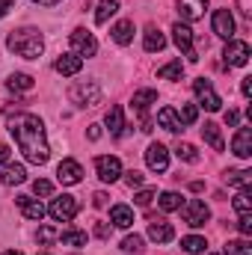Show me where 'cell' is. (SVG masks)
<instances>
[{
	"instance_id": "obj_5",
	"label": "cell",
	"mask_w": 252,
	"mask_h": 255,
	"mask_svg": "<svg viewBox=\"0 0 252 255\" xmlns=\"http://www.w3.org/2000/svg\"><path fill=\"white\" fill-rule=\"evenodd\" d=\"M77 211H80V205H77V199L68 196V193L57 196V199L51 202V208H48V214H51L57 223H71V220L77 217Z\"/></svg>"
},
{
	"instance_id": "obj_13",
	"label": "cell",
	"mask_w": 252,
	"mask_h": 255,
	"mask_svg": "<svg viewBox=\"0 0 252 255\" xmlns=\"http://www.w3.org/2000/svg\"><path fill=\"white\" fill-rule=\"evenodd\" d=\"M214 33L223 36L226 42L235 39V18H232L229 9H217V12H214Z\"/></svg>"
},
{
	"instance_id": "obj_12",
	"label": "cell",
	"mask_w": 252,
	"mask_h": 255,
	"mask_svg": "<svg viewBox=\"0 0 252 255\" xmlns=\"http://www.w3.org/2000/svg\"><path fill=\"white\" fill-rule=\"evenodd\" d=\"M80 178H83V166H80L77 160H63V163L57 166V181H60L63 187L80 184Z\"/></svg>"
},
{
	"instance_id": "obj_25",
	"label": "cell",
	"mask_w": 252,
	"mask_h": 255,
	"mask_svg": "<svg viewBox=\"0 0 252 255\" xmlns=\"http://www.w3.org/2000/svg\"><path fill=\"white\" fill-rule=\"evenodd\" d=\"M133 33H136V30H133V21H119V24L110 30V36H113L116 45H130V42H133Z\"/></svg>"
},
{
	"instance_id": "obj_49",
	"label": "cell",
	"mask_w": 252,
	"mask_h": 255,
	"mask_svg": "<svg viewBox=\"0 0 252 255\" xmlns=\"http://www.w3.org/2000/svg\"><path fill=\"white\" fill-rule=\"evenodd\" d=\"M107 193H95V208H107Z\"/></svg>"
},
{
	"instance_id": "obj_18",
	"label": "cell",
	"mask_w": 252,
	"mask_h": 255,
	"mask_svg": "<svg viewBox=\"0 0 252 255\" xmlns=\"http://www.w3.org/2000/svg\"><path fill=\"white\" fill-rule=\"evenodd\" d=\"M142 45H145V51H148V54H157V51H163V48H166V36H163L154 24H148V27H145V33H142Z\"/></svg>"
},
{
	"instance_id": "obj_24",
	"label": "cell",
	"mask_w": 252,
	"mask_h": 255,
	"mask_svg": "<svg viewBox=\"0 0 252 255\" xmlns=\"http://www.w3.org/2000/svg\"><path fill=\"white\" fill-rule=\"evenodd\" d=\"M202 136H205V142H208L214 151H223V148H226V139H223V133H220V125L205 122V128H202Z\"/></svg>"
},
{
	"instance_id": "obj_39",
	"label": "cell",
	"mask_w": 252,
	"mask_h": 255,
	"mask_svg": "<svg viewBox=\"0 0 252 255\" xmlns=\"http://www.w3.org/2000/svg\"><path fill=\"white\" fill-rule=\"evenodd\" d=\"M122 253H142V238L139 235H127L125 241H122Z\"/></svg>"
},
{
	"instance_id": "obj_26",
	"label": "cell",
	"mask_w": 252,
	"mask_h": 255,
	"mask_svg": "<svg viewBox=\"0 0 252 255\" xmlns=\"http://www.w3.org/2000/svg\"><path fill=\"white\" fill-rule=\"evenodd\" d=\"M226 184H229V187L247 190V187L252 184V172L250 169H229V172H226Z\"/></svg>"
},
{
	"instance_id": "obj_1",
	"label": "cell",
	"mask_w": 252,
	"mask_h": 255,
	"mask_svg": "<svg viewBox=\"0 0 252 255\" xmlns=\"http://www.w3.org/2000/svg\"><path fill=\"white\" fill-rule=\"evenodd\" d=\"M9 133L15 136L18 142V151L24 154V160L42 166L48 163L51 157V148H48V136H45V122L33 113H18L9 119Z\"/></svg>"
},
{
	"instance_id": "obj_38",
	"label": "cell",
	"mask_w": 252,
	"mask_h": 255,
	"mask_svg": "<svg viewBox=\"0 0 252 255\" xmlns=\"http://www.w3.org/2000/svg\"><path fill=\"white\" fill-rule=\"evenodd\" d=\"M178 119H181V125H193V122L199 119V107H196V104H181Z\"/></svg>"
},
{
	"instance_id": "obj_41",
	"label": "cell",
	"mask_w": 252,
	"mask_h": 255,
	"mask_svg": "<svg viewBox=\"0 0 252 255\" xmlns=\"http://www.w3.org/2000/svg\"><path fill=\"white\" fill-rule=\"evenodd\" d=\"M33 193H36V196H51V193H54V184H51L48 178H36V181H33Z\"/></svg>"
},
{
	"instance_id": "obj_6",
	"label": "cell",
	"mask_w": 252,
	"mask_h": 255,
	"mask_svg": "<svg viewBox=\"0 0 252 255\" xmlns=\"http://www.w3.org/2000/svg\"><path fill=\"white\" fill-rule=\"evenodd\" d=\"M68 42H71V54H77L80 60L98 54V42H95V36H92L89 30H83V27H77V30L68 36Z\"/></svg>"
},
{
	"instance_id": "obj_32",
	"label": "cell",
	"mask_w": 252,
	"mask_h": 255,
	"mask_svg": "<svg viewBox=\"0 0 252 255\" xmlns=\"http://www.w3.org/2000/svg\"><path fill=\"white\" fill-rule=\"evenodd\" d=\"M181 193H175V190H166V193H160V199H157V205H160V211H178L181 208Z\"/></svg>"
},
{
	"instance_id": "obj_29",
	"label": "cell",
	"mask_w": 252,
	"mask_h": 255,
	"mask_svg": "<svg viewBox=\"0 0 252 255\" xmlns=\"http://www.w3.org/2000/svg\"><path fill=\"white\" fill-rule=\"evenodd\" d=\"M6 89L9 92H30L33 89V77L30 74H9V80H6Z\"/></svg>"
},
{
	"instance_id": "obj_8",
	"label": "cell",
	"mask_w": 252,
	"mask_h": 255,
	"mask_svg": "<svg viewBox=\"0 0 252 255\" xmlns=\"http://www.w3.org/2000/svg\"><path fill=\"white\" fill-rule=\"evenodd\" d=\"M193 92H196V98H199V104L208 110V113H217L220 107H223V98L214 92V86H211V80H205V77H199V80H193Z\"/></svg>"
},
{
	"instance_id": "obj_54",
	"label": "cell",
	"mask_w": 252,
	"mask_h": 255,
	"mask_svg": "<svg viewBox=\"0 0 252 255\" xmlns=\"http://www.w3.org/2000/svg\"><path fill=\"white\" fill-rule=\"evenodd\" d=\"M42 255H51V253H42Z\"/></svg>"
},
{
	"instance_id": "obj_35",
	"label": "cell",
	"mask_w": 252,
	"mask_h": 255,
	"mask_svg": "<svg viewBox=\"0 0 252 255\" xmlns=\"http://www.w3.org/2000/svg\"><path fill=\"white\" fill-rule=\"evenodd\" d=\"M175 154H178L184 163H199V151H196L193 142H178V145H175Z\"/></svg>"
},
{
	"instance_id": "obj_40",
	"label": "cell",
	"mask_w": 252,
	"mask_h": 255,
	"mask_svg": "<svg viewBox=\"0 0 252 255\" xmlns=\"http://www.w3.org/2000/svg\"><path fill=\"white\" fill-rule=\"evenodd\" d=\"M154 196H157V190H154V187H142V190L133 196V202H136L139 208H145V205H151V199H154Z\"/></svg>"
},
{
	"instance_id": "obj_2",
	"label": "cell",
	"mask_w": 252,
	"mask_h": 255,
	"mask_svg": "<svg viewBox=\"0 0 252 255\" xmlns=\"http://www.w3.org/2000/svg\"><path fill=\"white\" fill-rule=\"evenodd\" d=\"M6 48L12 54H18L21 60H39L45 51V39L36 27H21V30L6 36Z\"/></svg>"
},
{
	"instance_id": "obj_46",
	"label": "cell",
	"mask_w": 252,
	"mask_h": 255,
	"mask_svg": "<svg viewBox=\"0 0 252 255\" xmlns=\"http://www.w3.org/2000/svg\"><path fill=\"white\" fill-rule=\"evenodd\" d=\"M241 92H244V98H252V77L241 80Z\"/></svg>"
},
{
	"instance_id": "obj_55",
	"label": "cell",
	"mask_w": 252,
	"mask_h": 255,
	"mask_svg": "<svg viewBox=\"0 0 252 255\" xmlns=\"http://www.w3.org/2000/svg\"><path fill=\"white\" fill-rule=\"evenodd\" d=\"M214 255H217V253H214Z\"/></svg>"
},
{
	"instance_id": "obj_28",
	"label": "cell",
	"mask_w": 252,
	"mask_h": 255,
	"mask_svg": "<svg viewBox=\"0 0 252 255\" xmlns=\"http://www.w3.org/2000/svg\"><path fill=\"white\" fill-rule=\"evenodd\" d=\"M107 128H110V133H116V136H122L125 133V113H122V107H110V113H107Z\"/></svg>"
},
{
	"instance_id": "obj_17",
	"label": "cell",
	"mask_w": 252,
	"mask_h": 255,
	"mask_svg": "<svg viewBox=\"0 0 252 255\" xmlns=\"http://www.w3.org/2000/svg\"><path fill=\"white\" fill-rule=\"evenodd\" d=\"M0 181H3L6 187L24 184V181H27V169H24L21 163H3V169H0Z\"/></svg>"
},
{
	"instance_id": "obj_27",
	"label": "cell",
	"mask_w": 252,
	"mask_h": 255,
	"mask_svg": "<svg viewBox=\"0 0 252 255\" xmlns=\"http://www.w3.org/2000/svg\"><path fill=\"white\" fill-rule=\"evenodd\" d=\"M60 241H63L65 247L83 250V247H86V241H89V235H86V232H80V229H65V232H60Z\"/></svg>"
},
{
	"instance_id": "obj_50",
	"label": "cell",
	"mask_w": 252,
	"mask_h": 255,
	"mask_svg": "<svg viewBox=\"0 0 252 255\" xmlns=\"http://www.w3.org/2000/svg\"><path fill=\"white\" fill-rule=\"evenodd\" d=\"M12 6H15V0H0V18H3V15H9V9H12Z\"/></svg>"
},
{
	"instance_id": "obj_52",
	"label": "cell",
	"mask_w": 252,
	"mask_h": 255,
	"mask_svg": "<svg viewBox=\"0 0 252 255\" xmlns=\"http://www.w3.org/2000/svg\"><path fill=\"white\" fill-rule=\"evenodd\" d=\"M33 3H39V6H57L60 0H33Z\"/></svg>"
},
{
	"instance_id": "obj_16",
	"label": "cell",
	"mask_w": 252,
	"mask_h": 255,
	"mask_svg": "<svg viewBox=\"0 0 252 255\" xmlns=\"http://www.w3.org/2000/svg\"><path fill=\"white\" fill-rule=\"evenodd\" d=\"M232 151L238 154V157H252V130L250 128H238V133H235V139H232Z\"/></svg>"
},
{
	"instance_id": "obj_34",
	"label": "cell",
	"mask_w": 252,
	"mask_h": 255,
	"mask_svg": "<svg viewBox=\"0 0 252 255\" xmlns=\"http://www.w3.org/2000/svg\"><path fill=\"white\" fill-rule=\"evenodd\" d=\"M223 255H252V244L250 241H229L226 247H223Z\"/></svg>"
},
{
	"instance_id": "obj_9",
	"label": "cell",
	"mask_w": 252,
	"mask_h": 255,
	"mask_svg": "<svg viewBox=\"0 0 252 255\" xmlns=\"http://www.w3.org/2000/svg\"><path fill=\"white\" fill-rule=\"evenodd\" d=\"M95 172L104 184H113L122 178V160L113 154H101V157H95Z\"/></svg>"
},
{
	"instance_id": "obj_4",
	"label": "cell",
	"mask_w": 252,
	"mask_h": 255,
	"mask_svg": "<svg viewBox=\"0 0 252 255\" xmlns=\"http://www.w3.org/2000/svg\"><path fill=\"white\" fill-rule=\"evenodd\" d=\"M68 101L71 104H77V107H95L98 101H101V86L98 83H74L71 89H68Z\"/></svg>"
},
{
	"instance_id": "obj_15",
	"label": "cell",
	"mask_w": 252,
	"mask_h": 255,
	"mask_svg": "<svg viewBox=\"0 0 252 255\" xmlns=\"http://www.w3.org/2000/svg\"><path fill=\"white\" fill-rule=\"evenodd\" d=\"M205 9H208V0H178V15H181L184 24L187 21H199L205 15Z\"/></svg>"
},
{
	"instance_id": "obj_47",
	"label": "cell",
	"mask_w": 252,
	"mask_h": 255,
	"mask_svg": "<svg viewBox=\"0 0 252 255\" xmlns=\"http://www.w3.org/2000/svg\"><path fill=\"white\" fill-rule=\"evenodd\" d=\"M238 122H241V113H238V110H229V113H226V125H238Z\"/></svg>"
},
{
	"instance_id": "obj_30",
	"label": "cell",
	"mask_w": 252,
	"mask_h": 255,
	"mask_svg": "<svg viewBox=\"0 0 252 255\" xmlns=\"http://www.w3.org/2000/svg\"><path fill=\"white\" fill-rule=\"evenodd\" d=\"M157 77H160V80H181V77H184V63H181V60H172V63L160 65V68H157Z\"/></svg>"
},
{
	"instance_id": "obj_20",
	"label": "cell",
	"mask_w": 252,
	"mask_h": 255,
	"mask_svg": "<svg viewBox=\"0 0 252 255\" xmlns=\"http://www.w3.org/2000/svg\"><path fill=\"white\" fill-rule=\"evenodd\" d=\"M54 68H57L63 77H74V74H80V68H83V60H80L77 54H63V57L54 63Z\"/></svg>"
},
{
	"instance_id": "obj_3",
	"label": "cell",
	"mask_w": 252,
	"mask_h": 255,
	"mask_svg": "<svg viewBox=\"0 0 252 255\" xmlns=\"http://www.w3.org/2000/svg\"><path fill=\"white\" fill-rule=\"evenodd\" d=\"M181 217H184V223H187L190 229H202L208 220H211V208L202 202V199H187V202H181Z\"/></svg>"
},
{
	"instance_id": "obj_14",
	"label": "cell",
	"mask_w": 252,
	"mask_h": 255,
	"mask_svg": "<svg viewBox=\"0 0 252 255\" xmlns=\"http://www.w3.org/2000/svg\"><path fill=\"white\" fill-rule=\"evenodd\" d=\"M15 205H18V211L27 217V220H42L48 211H45V205L39 202V199H33V196H15Z\"/></svg>"
},
{
	"instance_id": "obj_36",
	"label": "cell",
	"mask_w": 252,
	"mask_h": 255,
	"mask_svg": "<svg viewBox=\"0 0 252 255\" xmlns=\"http://www.w3.org/2000/svg\"><path fill=\"white\" fill-rule=\"evenodd\" d=\"M232 205H235V211H238V214H250V211H252V193H250V187L238 193Z\"/></svg>"
},
{
	"instance_id": "obj_19",
	"label": "cell",
	"mask_w": 252,
	"mask_h": 255,
	"mask_svg": "<svg viewBox=\"0 0 252 255\" xmlns=\"http://www.w3.org/2000/svg\"><path fill=\"white\" fill-rule=\"evenodd\" d=\"M148 238H151L154 244H169V241L175 238V229H172L166 220H154V223H148Z\"/></svg>"
},
{
	"instance_id": "obj_31",
	"label": "cell",
	"mask_w": 252,
	"mask_h": 255,
	"mask_svg": "<svg viewBox=\"0 0 252 255\" xmlns=\"http://www.w3.org/2000/svg\"><path fill=\"white\" fill-rule=\"evenodd\" d=\"M116 12H119V0H101L95 9V24H107Z\"/></svg>"
},
{
	"instance_id": "obj_21",
	"label": "cell",
	"mask_w": 252,
	"mask_h": 255,
	"mask_svg": "<svg viewBox=\"0 0 252 255\" xmlns=\"http://www.w3.org/2000/svg\"><path fill=\"white\" fill-rule=\"evenodd\" d=\"M157 125L166 128L169 133H181V130H184L181 119H178V113H175L172 107H160V110H157Z\"/></svg>"
},
{
	"instance_id": "obj_33",
	"label": "cell",
	"mask_w": 252,
	"mask_h": 255,
	"mask_svg": "<svg viewBox=\"0 0 252 255\" xmlns=\"http://www.w3.org/2000/svg\"><path fill=\"white\" fill-rule=\"evenodd\" d=\"M205 247H208V241H205V238H199V235H187V238H181V250L190 253V255L205 253Z\"/></svg>"
},
{
	"instance_id": "obj_37",
	"label": "cell",
	"mask_w": 252,
	"mask_h": 255,
	"mask_svg": "<svg viewBox=\"0 0 252 255\" xmlns=\"http://www.w3.org/2000/svg\"><path fill=\"white\" fill-rule=\"evenodd\" d=\"M36 238H39V244H42V247H48V244H57V241H60V232H57L54 226H42Z\"/></svg>"
},
{
	"instance_id": "obj_23",
	"label": "cell",
	"mask_w": 252,
	"mask_h": 255,
	"mask_svg": "<svg viewBox=\"0 0 252 255\" xmlns=\"http://www.w3.org/2000/svg\"><path fill=\"white\" fill-rule=\"evenodd\" d=\"M130 104H133L136 113H145L151 104H157V92H154V89H136L133 98H130Z\"/></svg>"
},
{
	"instance_id": "obj_11",
	"label": "cell",
	"mask_w": 252,
	"mask_h": 255,
	"mask_svg": "<svg viewBox=\"0 0 252 255\" xmlns=\"http://www.w3.org/2000/svg\"><path fill=\"white\" fill-rule=\"evenodd\" d=\"M145 166H148L151 172H166V169H169V148L160 145V142H151V145L145 148Z\"/></svg>"
},
{
	"instance_id": "obj_10",
	"label": "cell",
	"mask_w": 252,
	"mask_h": 255,
	"mask_svg": "<svg viewBox=\"0 0 252 255\" xmlns=\"http://www.w3.org/2000/svg\"><path fill=\"white\" fill-rule=\"evenodd\" d=\"M250 57H252V51H250V45L247 42H241V39H229L226 42V51H223V60H226V65H247L250 63Z\"/></svg>"
},
{
	"instance_id": "obj_44",
	"label": "cell",
	"mask_w": 252,
	"mask_h": 255,
	"mask_svg": "<svg viewBox=\"0 0 252 255\" xmlns=\"http://www.w3.org/2000/svg\"><path fill=\"white\" fill-rule=\"evenodd\" d=\"M95 238L107 241V238H110V226H107V223H98V226H95Z\"/></svg>"
},
{
	"instance_id": "obj_43",
	"label": "cell",
	"mask_w": 252,
	"mask_h": 255,
	"mask_svg": "<svg viewBox=\"0 0 252 255\" xmlns=\"http://www.w3.org/2000/svg\"><path fill=\"white\" fill-rule=\"evenodd\" d=\"M238 229H241V235H244V238H250V235H252V217H250V214H241Z\"/></svg>"
},
{
	"instance_id": "obj_7",
	"label": "cell",
	"mask_w": 252,
	"mask_h": 255,
	"mask_svg": "<svg viewBox=\"0 0 252 255\" xmlns=\"http://www.w3.org/2000/svg\"><path fill=\"white\" fill-rule=\"evenodd\" d=\"M172 42L178 45V51H184L190 63H199V51L193 48V30H190L184 21H175L172 24Z\"/></svg>"
},
{
	"instance_id": "obj_53",
	"label": "cell",
	"mask_w": 252,
	"mask_h": 255,
	"mask_svg": "<svg viewBox=\"0 0 252 255\" xmlns=\"http://www.w3.org/2000/svg\"><path fill=\"white\" fill-rule=\"evenodd\" d=\"M3 255H24V253H18V250H9V253H3Z\"/></svg>"
},
{
	"instance_id": "obj_51",
	"label": "cell",
	"mask_w": 252,
	"mask_h": 255,
	"mask_svg": "<svg viewBox=\"0 0 252 255\" xmlns=\"http://www.w3.org/2000/svg\"><path fill=\"white\" fill-rule=\"evenodd\" d=\"M89 139H101V125H89Z\"/></svg>"
},
{
	"instance_id": "obj_42",
	"label": "cell",
	"mask_w": 252,
	"mask_h": 255,
	"mask_svg": "<svg viewBox=\"0 0 252 255\" xmlns=\"http://www.w3.org/2000/svg\"><path fill=\"white\" fill-rule=\"evenodd\" d=\"M122 175H125V184H127V187H142V172L130 169V172H122Z\"/></svg>"
},
{
	"instance_id": "obj_22",
	"label": "cell",
	"mask_w": 252,
	"mask_h": 255,
	"mask_svg": "<svg viewBox=\"0 0 252 255\" xmlns=\"http://www.w3.org/2000/svg\"><path fill=\"white\" fill-rule=\"evenodd\" d=\"M110 223H113L116 229H130V226H133V211H130L127 205H113V208H110Z\"/></svg>"
},
{
	"instance_id": "obj_45",
	"label": "cell",
	"mask_w": 252,
	"mask_h": 255,
	"mask_svg": "<svg viewBox=\"0 0 252 255\" xmlns=\"http://www.w3.org/2000/svg\"><path fill=\"white\" fill-rule=\"evenodd\" d=\"M238 9L244 18H252V0H238Z\"/></svg>"
},
{
	"instance_id": "obj_48",
	"label": "cell",
	"mask_w": 252,
	"mask_h": 255,
	"mask_svg": "<svg viewBox=\"0 0 252 255\" xmlns=\"http://www.w3.org/2000/svg\"><path fill=\"white\" fill-rule=\"evenodd\" d=\"M9 157H12L9 145H3V142H0V166H3V163H9Z\"/></svg>"
}]
</instances>
